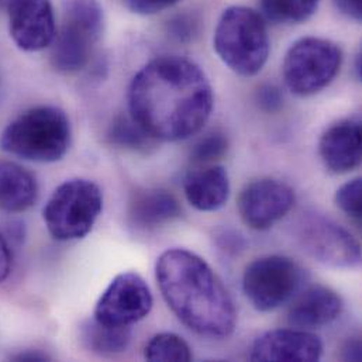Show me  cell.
<instances>
[{"instance_id":"obj_1","label":"cell","mask_w":362,"mask_h":362,"mask_svg":"<svg viewBox=\"0 0 362 362\" xmlns=\"http://www.w3.org/2000/svg\"><path fill=\"white\" fill-rule=\"evenodd\" d=\"M129 109L154 140L181 141L199 133L209 120L213 90L194 62L182 57H160L133 78Z\"/></svg>"},{"instance_id":"obj_2","label":"cell","mask_w":362,"mask_h":362,"mask_svg":"<svg viewBox=\"0 0 362 362\" xmlns=\"http://www.w3.org/2000/svg\"><path fill=\"white\" fill-rule=\"evenodd\" d=\"M156 276L167 305L189 330L207 339L233 334V299L203 258L183 248L168 250L157 261Z\"/></svg>"},{"instance_id":"obj_3","label":"cell","mask_w":362,"mask_h":362,"mask_svg":"<svg viewBox=\"0 0 362 362\" xmlns=\"http://www.w3.org/2000/svg\"><path fill=\"white\" fill-rule=\"evenodd\" d=\"M69 144V120L54 106H38L21 113L0 134L4 153L41 164L59 161Z\"/></svg>"},{"instance_id":"obj_4","label":"cell","mask_w":362,"mask_h":362,"mask_svg":"<svg viewBox=\"0 0 362 362\" xmlns=\"http://www.w3.org/2000/svg\"><path fill=\"white\" fill-rule=\"evenodd\" d=\"M213 44L220 59L233 72L245 78L257 75L269 55V35L264 18L244 6L224 10Z\"/></svg>"},{"instance_id":"obj_5","label":"cell","mask_w":362,"mask_h":362,"mask_svg":"<svg viewBox=\"0 0 362 362\" xmlns=\"http://www.w3.org/2000/svg\"><path fill=\"white\" fill-rule=\"evenodd\" d=\"M103 210V194L95 182L76 178L61 183L42 210L48 233L58 241L86 237Z\"/></svg>"},{"instance_id":"obj_6","label":"cell","mask_w":362,"mask_h":362,"mask_svg":"<svg viewBox=\"0 0 362 362\" xmlns=\"http://www.w3.org/2000/svg\"><path fill=\"white\" fill-rule=\"evenodd\" d=\"M103 31V10L98 0H64V18L55 34L51 64L58 72L83 69Z\"/></svg>"},{"instance_id":"obj_7","label":"cell","mask_w":362,"mask_h":362,"mask_svg":"<svg viewBox=\"0 0 362 362\" xmlns=\"http://www.w3.org/2000/svg\"><path fill=\"white\" fill-rule=\"evenodd\" d=\"M343 54L334 42L306 37L296 41L284 61V79L298 96H312L327 88L340 72Z\"/></svg>"},{"instance_id":"obj_8","label":"cell","mask_w":362,"mask_h":362,"mask_svg":"<svg viewBox=\"0 0 362 362\" xmlns=\"http://www.w3.org/2000/svg\"><path fill=\"white\" fill-rule=\"evenodd\" d=\"M305 281L303 268L284 255H267L247 265L243 275V291L258 312H271L300 289Z\"/></svg>"},{"instance_id":"obj_9","label":"cell","mask_w":362,"mask_h":362,"mask_svg":"<svg viewBox=\"0 0 362 362\" xmlns=\"http://www.w3.org/2000/svg\"><path fill=\"white\" fill-rule=\"evenodd\" d=\"M302 248L332 268H356L361 264L358 241L336 221L317 213L306 214L298 224Z\"/></svg>"},{"instance_id":"obj_10","label":"cell","mask_w":362,"mask_h":362,"mask_svg":"<svg viewBox=\"0 0 362 362\" xmlns=\"http://www.w3.org/2000/svg\"><path fill=\"white\" fill-rule=\"evenodd\" d=\"M153 303L147 282L136 272H123L102 293L93 319L107 326L130 327L148 316Z\"/></svg>"},{"instance_id":"obj_11","label":"cell","mask_w":362,"mask_h":362,"mask_svg":"<svg viewBox=\"0 0 362 362\" xmlns=\"http://www.w3.org/2000/svg\"><path fill=\"white\" fill-rule=\"evenodd\" d=\"M295 192L285 182L261 178L248 183L238 196V213L252 230L264 231L284 218L295 206Z\"/></svg>"},{"instance_id":"obj_12","label":"cell","mask_w":362,"mask_h":362,"mask_svg":"<svg viewBox=\"0 0 362 362\" xmlns=\"http://www.w3.org/2000/svg\"><path fill=\"white\" fill-rule=\"evenodd\" d=\"M8 31L14 44L27 52L49 47L55 38L51 0H7Z\"/></svg>"},{"instance_id":"obj_13","label":"cell","mask_w":362,"mask_h":362,"mask_svg":"<svg viewBox=\"0 0 362 362\" xmlns=\"http://www.w3.org/2000/svg\"><path fill=\"white\" fill-rule=\"evenodd\" d=\"M323 354L322 340L306 330H272L258 337L250 353L251 361L313 362Z\"/></svg>"},{"instance_id":"obj_14","label":"cell","mask_w":362,"mask_h":362,"mask_svg":"<svg viewBox=\"0 0 362 362\" xmlns=\"http://www.w3.org/2000/svg\"><path fill=\"white\" fill-rule=\"evenodd\" d=\"M361 124L341 120L330 126L320 139V157L332 173L347 174L361 164Z\"/></svg>"},{"instance_id":"obj_15","label":"cell","mask_w":362,"mask_h":362,"mask_svg":"<svg viewBox=\"0 0 362 362\" xmlns=\"http://www.w3.org/2000/svg\"><path fill=\"white\" fill-rule=\"evenodd\" d=\"M343 310V300L337 292L327 286L316 285L293 302L288 315V323L293 329H322L339 319Z\"/></svg>"},{"instance_id":"obj_16","label":"cell","mask_w":362,"mask_h":362,"mask_svg":"<svg viewBox=\"0 0 362 362\" xmlns=\"http://www.w3.org/2000/svg\"><path fill=\"white\" fill-rule=\"evenodd\" d=\"M187 202L200 211L221 209L230 196V180L224 167L217 164L194 165L183 182Z\"/></svg>"},{"instance_id":"obj_17","label":"cell","mask_w":362,"mask_h":362,"mask_svg":"<svg viewBox=\"0 0 362 362\" xmlns=\"http://www.w3.org/2000/svg\"><path fill=\"white\" fill-rule=\"evenodd\" d=\"M181 216L178 199L165 189L148 187L133 194L129 204V221L140 231H151Z\"/></svg>"},{"instance_id":"obj_18","label":"cell","mask_w":362,"mask_h":362,"mask_svg":"<svg viewBox=\"0 0 362 362\" xmlns=\"http://www.w3.org/2000/svg\"><path fill=\"white\" fill-rule=\"evenodd\" d=\"M37 197L38 185L31 173L14 163H0V210L25 211L34 206Z\"/></svg>"},{"instance_id":"obj_19","label":"cell","mask_w":362,"mask_h":362,"mask_svg":"<svg viewBox=\"0 0 362 362\" xmlns=\"http://www.w3.org/2000/svg\"><path fill=\"white\" fill-rule=\"evenodd\" d=\"M132 329L107 326L96 319L86 320L79 330V337L86 350L103 357L124 353L132 343Z\"/></svg>"},{"instance_id":"obj_20","label":"cell","mask_w":362,"mask_h":362,"mask_svg":"<svg viewBox=\"0 0 362 362\" xmlns=\"http://www.w3.org/2000/svg\"><path fill=\"white\" fill-rule=\"evenodd\" d=\"M107 139L113 146L136 153H148L157 141L132 116L116 117L109 129Z\"/></svg>"},{"instance_id":"obj_21","label":"cell","mask_w":362,"mask_h":362,"mask_svg":"<svg viewBox=\"0 0 362 362\" xmlns=\"http://www.w3.org/2000/svg\"><path fill=\"white\" fill-rule=\"evenodd\" d=\"M320 0H261L264 14L281 24H298L315 14Z\"/></svg>"},{"instance_id":"obj_22","label":"cell","mask_w":362,"mask_h":362,"mask_svg":"<svg viewBox=\"0 0 362 362\" xmlns=\"http://www.w3.org/2000/svg\"><path fill=\"white\" fill-rule=\"evenodd\" d=\"M144 357L151 362H186L190 361L193 356L189 344L178 334L160 333L146 346Z\"/></svg>"},{"instance_id":"obj_23","label":"cell","mask_w":362,"mask_h":362,"mask_svg":"<svg viewBox=\"0 0 362 362\" xmlns=\"http://www.w3.org/2000/svg\"><path fill=\"white\" fill-rule=\"evenodd\" d=\"M228 150V139L220 130H213L200 137L190 151V160L194 165L214 164L221 160Z\"/></svg>"},{"instance_id":"obj_24","label":"cell","mask_w":362,"mask_h":362,"mask_svg":"<svg viewBox=\"0 0 362 362\" xmlns=\"http://www.w3.org/2000/svg\"><path fill=\"white\" fill-rule=\"evenodd\" d=\"M336 203L349 217L361 221L362 217V181L356 178L344 183L336 193Z\"/></svg>"},{"instance_id":"obj_25","label":"cell","mask_w":362,"mask_h":362,"mask_svg":"<svg viewBox=\"0 0 362 362\" xmlns=\"http://www.w3.org/2000/svg\"><path fill=\"white\" fill-rule=\"evenodd\" d=\"M257 102L262 110L268 113H275L282 107L284 98L276 86L264 85L257 92Z\"/></svg>"},{"instance_id":"obj_26","label":"cell","mask_w":362,"mask_h":362,"mask_svg":"<svg viewBox=\"0 0 362 362\" xmlns=\"http://www.w3.org/2000/svg\"><path fill=\"white\" fill-rule=\"evenodd\" d=\"M181 0H126L129 8L137 14L150 16L170 8Z\"/></svg>"},{"instance_id":"obj_27","label":"cell","mask_w":362,"mask_h":362,"mask_svg":"<svg viewBox=\"0 0 362 362\" xmlns=\"http://www.w3.org/2000/svg\"><path fill=\"white\" fill-rule=\"evenodd\" d=\"M170 30L174 37L180 40H189L194 33V23L185 16H180L174 21H171Z\"/></svg>"},{"instance_id":"obj_28","label":"cell","mask_w":362,"mask_h":362,"mask_svg":"<svg viewBox=\"0 0 362 362\" xmlns=\"http://www.w3.org/2000/svg\"><path fill=\"white\" fill-rule=\"evenodd\" d=\"M11 272V252L6 240L0 234V284L4 282Z\"/></svg>"},{"instance_id":"obj_29","label":"cell","mask_w":362,"mask_h":362,"mask_svg":"<svg viewBox=\"0 0 362 362\" xmlns=\"http://www.w3.org/2000/svg\"><path fill=\"white\" fill-rule=\"evenodd\" d=\"M334 3L343 14H346L354 20L361 18V0H334Z\"/></svg>"},{"instance_id":"obj_30","label":"cell","mask_w":362,"mask_h":362,"mask_svg":"<svg viewBox=\"0 0 362 362\" xmlns=\"http://www.w3.org/2000/svg\"><path fill=\"white\" fill-rule=\"evenodd\" d=\"M344 360L347 361H360L361 360V343L358 339L349 340L344 350Z\"/></svg>"},{"instance_id":"obj_31","label":"cell","mask_w":362,"mask_h":362,"mask_svg":"<svg viewBox=\"0 0 362 362\" xmlns=\"http://www.w3.org/2000/svg\"><path fill=\"white\" fill-rule=\"evenodd\" d=\"M13 358L16 361H45V360H48V357L45 354H40V353H24V354H18Z\"/></svg>"},{"instance_id":"obj_32","label":"cell","mask_w":362,"mask_h":362,"mask_svg":"<svg viewBox=\"0 0 362 362\" xmlns=\"http://www.w3.org/2000/svg\"><path fill=\"white\" fill-rule=\"evenodd\" d=\"M0 1H1V0H0ZM6 3H7V0H6Z\"/></svg>"}]
</instances>
